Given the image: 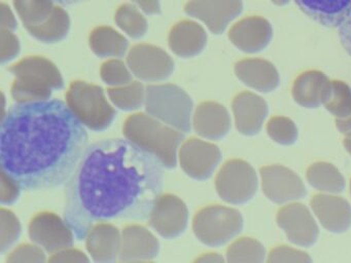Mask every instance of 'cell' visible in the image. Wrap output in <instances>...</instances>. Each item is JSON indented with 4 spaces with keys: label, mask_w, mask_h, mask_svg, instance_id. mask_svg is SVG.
<instances>
[{
    "label": "cell",
    "mask_w": 351,
    "mask_h": 263,
    "mask_svg": "<svg viewBox=\"0 0 351 263\" xmlns=\"http://www.w3.org/2000/svg\"><path fill=\"white\" fill-rule=\"evenodd\" d=\"M229 113L223 105L215 102H203L193 115V127L201 137L219 140L230 129Z\"/></svg>",
    "instance_id": "17"
},
{
    "label": "cell",
    "mask_w": 351,
    "mask_h": 263,
    "mask_svg": "<svg viewBox=\"0 0 351 263\" xmlns=\"http://www.w3.org/2000/svg\"><path fill=\"white\" fill-rule=\"evenodd\" d=\"M49 261L54 263H88L90 259L88 258L85 253L81 252V251L67 248L54 253Z\"/></svg>",
    "instance_id": "37"
},
{
    "label": "cell",
    "mask_w": 351,
    "mask_h": 263,
    "mask_svg": "<svg viewBox=\"0 0 351 263\" xmlns=\"http://www.w3.org/2000/svg\"><path fill=\"white\" fill-rule=\"evenodd\" d=\"M188 222L189 211L186 203L180 197L169 193L160 195L149 217L151 227L168 240L182 236Z\"/></svg>",
    "instance_id": "10"
},
{
    "label": "cell",
    "mask_w": 351,
    "mask_h": 263,
    "mask_svg": "<svg viewBox=\"0 0 351 263\" xmlns=\"http://www.w3.org/2000/svg\"><path fill=\"white\" fill-rule=\"evenodd\" d=\"M233 111L240 133L254 135L262 127L267 114L266 103L250 92H242L234 99Z\"/></svg>",
    "instance_id": "19"
},
{
    "label": "cell",
    "mask_w": 351,
    "mask_h": 263,
    "mask_svg": "<svg viewBox=\"0 0 351 263\" xmlns=\"http://www.w3.org/2000/svg\"><path fill=\"white\" fill-rule=\"evenodd\" d=\"M122 232L110 223H96L86 238V247L98 263H112L120 257Z\"/></svg>",
    "instance_id": "15"
},
{
    "label": "cell",
    "mask_w": 351,
    "mask_h": 263,
    "mask_svg": "<svg viewBox=\"0 0 351 263\" xmlns=\"http://www.w3.org/2000/svg\"><path fill=\"white\" fill-rule=\"evenodd\" d=\"M264 248L256 240L248 238H241L234 242L227 252L229 262H242V261H263Z\"/></svg>",
    "instance_id": "30"
},
{
    "label": "cell",
    "mask_w": 351,
    "mask_h": 263,
    "mask_svg": "<svg viewBox=\"0 0 351 263\" xmlns=\"http://www.w3.org/2000/svg\"><path fill=\"white\" fill-rule=\"evenodd\" d=\"M196 262H223V258L221 255L209 253L197 258Z\"/></svg>",
    "instance_id": "42"
},
{
    "label": "cell",
    "mask_w": 351,
    "mask_h": 263,
    "mask_svg": "<svg viewBox=\"0 0 351 263\" xmlns=\"http://www.w3.org/2000/svg\"><path fill=\"white\" fill-rule=\"evenodd\" d=\"M328 82L322 72L308 71L295 79L293 86L295 100L306 108H316L322 103Z\"/></svg>",
    "instance_id": "22"
},
{
    "label": "cell",
    "mask_w": 351,
    "mask_h": 263,
    "mask_svg": "<svg viewBox=\"0 0 351 263\" xmlns=\"http://www.w3.org/2000/svg\"><path fill=\"white\" fill-rule=\"evenodd\" d=\"M178 158L188 176L196 180H206L221 162V153L215 144L192 138L182 144Z\"/></svg>",
    "instance_id": "11"
},
{
    "label": "cell",
    "mask_w": 351,
    "mask_h": 263,
    "mask_svg": "<svg viewBox=\"0 0 351 263\" xmlns=\"http://www.w3.org/2000/svg\"><path fill=\"white\" fill-rule=\"evenodd\" d=\"M242 0H191L184 12L192 18H198L215 33L225 32L232 21L241 14Z\"/></svg>",
    "instance_id": "12"
},
{
    "label": "cell",
    "mask_w": 351,
    "mask_h": 263,
    "mask_svg": "<svg viewBox=\"0 0 351 263\" xmlns=\"http://www.w3.org/2000/svg\"><path fill=\"white\" fill-rule=\"evenodd\" d=\"M133 3L136 4L145 14L149 16H156L161 12V5L159 0H131Z\"/></svg>",
    "instance_id": "40"
},
{
    "label": "cell",
    "mask_w": 351,
    "mask_h": 263,
    "mask_svg": "<svg viewBox=\"0 0 351 263\" xmlns=\"http://www.w3.org/2000/svg\"><path fill=\"white\" fill-rule=\"evenodd\" d=\"M0 251L9 250L21 234V224L13 212L7 209L0 211Z\"/></svg>",
    "instance_id": "32"
},
{
    "label": "cell",
    "mask_w": 351,
    "mask_h": 263,
    "mask_svg": "<svg viewBox=\"0 0 351 263\" xmlns=\"http://www.w3.org/2000/svg\"><path fill=\"white\" fill-rule=\"evenodd\" d=\"M164 166L128 139L88 146L65 189L64 220L79 240L114 219L149 220L163 191Z\"/></svg>",
    "instance_id": "1"
},
{
    "label": "cell",
    "mask_w": 351,
    "mask_h": 263,
    "mask_svg": "<svg viewBox=\"0 0 351 263\" xmlns=\"http://www.w3.org/2000/svg\"><path fill=\"white\" fill-rule=\"evenodd\" d=\"M21 189L20 185L10 175L1 170V195H0L1 203L11 205L15 203L20 197Z\"/></svg>",
    "instance_id": "36"
},
{
    "label": "cell",
    "mask_w": 351,
    "mask_h": 263,
    "mask_svg": "<svg viewBox=\"0 0 351 263\" xmlns=\"http://www.w3.org/2000/svg\"><path fill=\"white\" fill-rule=\"evenodd\" d=\"M168 43L178 57L194 58L200 55L206 47V31L194 21H182L170 31Z\"/></svg>",
    "instance_id": "16"
},
{
    "label": "cell",
    "mask_w": 351,
    "mask_h": 263,
    "mask_svg": "<svg viewBox=\"0 0 351 263\" xmlns=\"http://www.w3.org/2000/svg\"><path fill=\"white\" fill-rule=\"evenodd\" d=\"M28 229L32 242L51 254L71 248L75 242V232L71 226L65 220L50 212H43L34 216Z\"/></svg>",
    "instance_id": "9"
},
{
    "label": "cell",
    "mask_w": 351,
    "mask_h": 263,
    "mask_svg": "<svg viewBox=\"0 0 351 263\" xmlns=\"http://www.w3.org/2000/svg\"><path fill=\"white\" fill-rule=\"evenodd\" d=\"M322 103L337 119L346 118L351 115V90L345 82H330Z\"/></svg>",
    "instance_id": "28"
},
{
    "label": "cell",
    "mask_w": 351,
    "mask_h": 263,
    "mask_svg": "<svg viewBox=\"0 0 351 263\" xmlns=\"http://www.w3.org/2000/svg\"><path fill=\"white\" fill-rule=\"evenodd\" d=\"M0 25H1V30L14 31L18 27L15 14H13L10 6L5 3L0 4Z\"/></svg>",
    "instance_id": "39"
},
{
    "label": "cell",
    "mask_w": 351,
    "mask_h": 263,
    "mask_svg": "<svg viewBox=\"0 0 351 263\" xmlns=\"http://www.w3.org/2000/svg\"><path fill=\"white\" fill-rule=\"evenodd\" d=\"M127 65L133 75L145 82H162L174 71V62L161 47L137 45L129 51Z\"/></svg>",
    "instance_id": "8"
},
{
    "label": "cell",
    "mask_w": 351,
    "mask_h": 263,
    "mask_svg": "<svg viewBox=\"0 0 351 263\" xmlns=\"http://www.w3.org/2000/svg\"><path fill=\"white\" fill-rule=\"evenodd\" d=\"M235 73L242 82L262 92L274 90L279 82L276 69L266 60H242L236 64Z\"/></svg>",
    "instance_id": "20"
},
{
    "label": "cell",
    "mask_w": 351,
    "mask_h": 263,
    "mask_svg": "<svg viewBox=\"0 0 351 263\" xmlns=\"http://www.w3.org/2000/svg\"><path fill=\"white\" fill-rule=\"evenodd\" d=\"M337 127L341 133L344 134L347 137H351V115L346 118L337 119Z\"/></svg>",
    "instance_id": "41"
},
{
    "label": "cell",
    "mask_w": 351,
    "mask_h": 263,
    "mask_svg": "<svg viewBox=\"0 0 351 263\" xmlns=\"http://www.w3.org/2000/svg\"><path fill=\"white\" fill-rule=\"evenodd\" d=\"M90 47L100 58H122L128 51V40L110 27H98L90 35Z\"/></svg>",
    "instance_id": "23"
},
{
    "label": "cell",
    "mask_w": 351,
    "mask_h": 263,
    "mask_svg": "<svg viewBox=\"0 0 351 263\" xmlns=\"http://www.w3.org/2000/svg\"><path fill=\"white\" fill-rule=\"evenodd\" d=\"M108 94L112 104L121 110H138L145 104L147 88L141 82H132L126 86L110 88Z\"/></svg>",
    "instance_id": "26"
},
{
    "label": "cell",
    "mask_w": 351,
    "mask_h": 263,
    "mask_svg": "<svg viewBox=\"0 0 351 263\" xmlns=\"http://www.w3.org/2000/svg\"><path fill=\"white\" fill-rule=\"evenodd\" d=\"M100 75L102 80L112 88L126 86L132 82L133 77L129 66L118 59L110 60L102 64Z\"/></svg>",
    "instance_id": "31"
},
{
    "label": "cell",
    "mask_w": 351,
    "mask_h": 263,
    "mask_svg": "<svg viewBox=\"0 0 351 263\" xmlns=\"http://www.w3.org/2000/svg\"><path fill=\"white\" fill-rule=\"evenodd\" d=\"M53 88L48 84L30 77H16L12 86V97L15 102H38L51 99Z\"/></svg>",
    "instance_id": "27"
},
{
    "label": "cell",
    "mask_w": 351,
    "mask_h": 263,
    "mask_svg": "<svg viewBox=\"0 0 351 263\" xmlns=\"http://www.w3.org/2000/svg\"><path fill=\"white\" fill-rule=\"evenodd\" d=\"M15 77H30L46 82L53 90L64 86L62 75L53 62L44 57H28L10 68Z\"/></svg>",
    "instance_id": "21"
},
{
    "label": "cell",
    "mask_w": 351,
    "mask_h": 263,
    "mask_svg": "<svg viewBox=\"0 0 351 263\" xmlns=\"http://www.w3.org/2000/svg\"><path fill=\"white\" fill-rule=\"evenodd\" d=\"M243 227L241 214L223 205L200 210L193 221L195 236L209 247H221L237 236Z\"/></svg>",
    "instance_id": "6"
},
{
    "label": "cell",
    "mask_w": 351,
    "mask_h": 263,
    "mask_svg": "<svg viewBox=\"0 0 351 263\" xmlns=\"http://www.w3.org/2000/svg\"><path fill=\"white\" fill-rule=\"evenodd\" d=\"M273 3L276 4L278 6L287 5L291 0H271Z\"/></svg>",
    "instance_id": "44"
},
{
    "label": "cell",
    "mask_w": 351,
    "mask_h": 263,
    "mask_svg": "<svg viewBox=\"0 0 351 263\" xmlns=\"http://www.w3.org/2000/svg\"><path fill=\"white\" fill-rule=\"evenodd\" d=\"M272 26L262 16H248L230 29L229 38L244 53H258L266 49L272 38Z\"/></svg>",
    "instance_id": "13"
},
{
    "label": "cell",
    "mask_w": 351,
    "mask_h": 263,
    "mask_svg": "<svg viewBox=\"0 0 351 263\" xmlns=\"http://www.w3.org/2000/svg\"><path fill=\"white\" fill-rule=\"evenodd\" d=\"M32 36L44 43L60 42L66 38L71 29V18L66 10L56 6L50 18L40 26L28 27Z\"/></svg>",
    "instance_id": "24"
},
{
    "label": "cell",
    "mask_w": 351,
    "mask_h": 263,
    "mask_svg": "<svg viewBox=\"0 0 351 263\" xmlns=\"http://www.w3.org/2000/svg\"><path fill=\"white\" fill-rule=\"evenodd\" d=\"M338 35L341 45L351 57V10L345 20L338 27Z\"/></svg>",
    "instance_id": "38"
},
{
    "label": "cell",
    "mask_w": 351,
    "mask_h": 263,
    "mask_svg": "<svg viewBox=\"0 0 351 263\" xmlns=\"http://www.w3.org/2000/svg\"><path fill=\"white\" fill-rule=\"evenodd\" d=\"M345 147L348 150L349 153L351 154V137L347 138L344 141Z\"/></svg>",
    "instance_id": "45"
},
{
    "label": "cell",
    "mask_w": 351,
    "mask_h": 263,
    "mask_svg": "<svg viewBox=\"0 0 351 263\" xmlns=\"http://www.w3.org/2000/svg\"><path fill=\"white\" fill-rule=\"evenodd\" d=\"M84 1H87V0H54L55 3L60 4V5H73V4Z\"/></svg>",
    "instance_id": "43"
},
{
    "label": "cell",
    "mask_w": 351,
    "mask_h": 263,
    "mask_svg": "<svg viewBox=\"0 0 351 263\" xmlns=\"http://www.w3.org/2000/svg\"><path fill=\"white\" fill-rule=\"evenodd\" d=\"M19 38L13 31L1 30L0 33V61L1 64L15 59L20 53Z\"/></svg>",
    "instance_id": "35"
},
{
    "label": "cell",
    "mask_w": 351,
    "mask_h": 263,
    "mask_svg": "<svg viewBox=\"0 0 351 263\" xmlns=\"http://www.w3.org/2000/svg\"><path fill=\"white\" fill-rule=\"evenodd\" d=\"M134 4L125 3L117 10L114 21L121 30L131 38L139 39L145 36L147 31V18Z\"/></svg>",
    "instance_id": "29"
},
{
    "label": "cell",
    "mask_w": 351,
    "mask_h": 263,
    "mask_svg": "<svg viewBox=\"0 0 351 263\" xmlns=\"http://www.w3.org/2000/svg\"><path fill=\"white\" fill-rule=\"evenodd\" d=\"M268 132L274 141L283 145H289L297 139V129L289 119L274 117L268 125Z\"/></svg>",
    "instance_id": "33"
},
{
    "label": "cell",
    "mask_w": 351,
    "mask_h": 263,
    "mask_svg": "<svg viewBox=\"0 0 351 263\" xmlns=\"http://www.w3.org/2000/svg\"><path fill=\"white\" fill-rule=\"evenodd\" d=\"M9 263H44L46 262L45 250L38 245H20L7 259Z\"/></svg>",
    "instance_id": "34"
},
{
    "label": "cell",
    "mask_w": 351,
    "mask_h": 263,
    "mask_svg": "<svg viewBox=\"0 0 351 263\" xmlns=\"http://www.w3.org/2000/svg\"><path fill=\"white\" fill-rule=\"evenodd\" d=\"M219 197L234 205L247 203L258 188V178L254 168L239 160H230L223 164L215 180Z\"/></svg>",
    "instance_id": "7"
},
{
    "label": "cell",
    "mask_w": 351,
    "mask_h": 263,
    "mask_svg": "<svg viewBox=\"0 0 351 263\" xmlns=\"http://www.w3.org/2000/svg\"><path fill=\"white\" fill-rule=\"evenodd\" d=\"M124 135L126 139L155 155L164 168H176L178 148L184 140L182 132L149 113H136L127 118Z\"/></svg>",
    "instance_id": "3"
},
{
    "label": "cell",
    "mask_w": 351,
    "mask_h": 263,
    "mask_svg": "<svg viewBox=\"0 0 351 263\" xmlns=\"http://www.w3.org/2000/svg\"><path fill=\"white\" fill-rule=\"evenodd\" d=\"M66 102L80 121L92 131L108 129L117 115L102 88L82 80L71 82L67 90Z\"/></svg>",
    "instance_id": "5"
},
{
    "label": "cell",
    "mask_w": 351,
    "mask_h": 263,
    "mask_svg": "<svg viewBox=\"0 0 351 263\" xmlns=\"http://www.w3.org/2000/svg\"><path fill=\"white\" fill-rule=\"evenodd\" d=\"M159 251V240L143 226L128 225L123 230L119 257L121 262L153 260Z\"/></svg>",
    "instance_id": "14"
},
{
    "label": "cell",
    "mask_w": 351,
    "mask_h": 263,
    "mask_svg": "<svg viewBox=\"0 0 351 263\" xmlns=\"http://www.w3.org/2000/svg\"><path fill=\"white\" fill-rule=\"evenodd\" d=\"M308 18L326 28H338L351 10V0H293Z\"/></svg>",
    "instance_id": "18"
},
{
    "label": "cell",
    "mask_w": 351,
    "mask_h": 263,
    "mask_svg": "<svg viewBox=\"0 0 351 263\" xmlns=\"http://www.w3.org/2000/svg\"><path fill=\"white\" fill-rule=\"evenodd\" d=\"M145 110L152 116L189 133L193 125V101L180 86L153 84L147 88Z\"/></svg>",
    "instance_id": "4"
},
{
    "label": "cell",
    "mask_w": 351,
    "mask_h": 263,
    "mask_svg": "<svg viewBox=\"0 0 351 263\" xmlns=\"http://www.w3.org/2000/svg\"><path fill=\"white\" fill-rule=\"evenodd\" d=\"M54 0H14V6L25 28L40 26L54 12Z\"/></svg>",
    "instance_id": "25"
},
{
    "label": "cell",
    "mask_w": 351,
    "mask_h": 263,
    "mask_svg": "<svg viewBox=\"0 0 351 263\" xmlns=\"http://www.w3.org/2000/svg\"><path fill=\"white\" fill-rule=\"evenodd\" d=\"M87 147L85 125L57 99L17 103L1 117V170L24 190L65 184Z\"/></svg>",
    "instance_id": "2"
}]
</instances>
